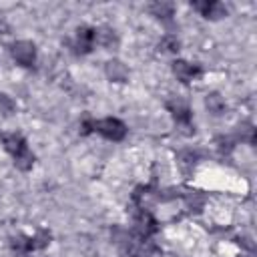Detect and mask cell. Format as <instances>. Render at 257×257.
<instances>
[{
    "label": "cell",
    "instance_id": "cell-8",
    "mask_svg": "<svg viewBox=\"0 0 257 257\" xmlns=\"http://www.w3.org/2000/svg\"><path fill=\"white\" fill-rule=\"evenodd\" d=\"M2 143H4L6 151H8V153H12L14 157H16V155H20L22 151H26V149H28V147H26V143H24V139H22L20 135H16V133L4 135V137H2Z\"/></svg>",
    "mask_w": 257,
    "mask_h": 257
},
{
    "label": "cell",
    "instance_id": "cell-2",
    "mask_svg": "<svg viewBox=\"0 0 257 257\" xmlns=\"http://www.w3.org/2000/svg\"><path fill=\"white\" fill-rule=\"evenodd\" d=\"M10 52H12V58H14L18 64H22V66H30V64L34 62V58H36V48H34V44L28 42V40H18V42H14L12 48H10Z\"/></svg>",
    "mask_w": 257,
    "mask_h": 257
},
{
    "label": "cell",
    "instance_id": "cell-3",
    "mask_svg": "<svg viewBox=\"0 0 257 257\" xmlns=\"http://www.w3.org/2000/svg\"><path fill=\"white\" fill-rule=\"evenodd\" d=\"M169 110L173 112V116H175V118H177L181 124L191 126V114H189V106H187V102H185L183 98H179V96L171 98V100H169Z\"/></svg>",
    "mask_w": 257,
    "mask_h": 257
},
{
    "label": "cell",
    "instance_id": "cell-14",
    "mask_svg": "<svg viewBox=\"0 0 257 257\" xmlns=\"http://www.w3.org/2000/svg\"><path fill=\"white\" fill-rule=\"evenodd\" d=\"M48 241H50V235H48L46 231L36 233L34 237H30V251H32V249H42V247H46Z\"/></svg>",
    "mask_w": 257,
    "mask_h": 257
},
{
    "label": "cell",
    "instance_id": "cell-11",
    "mask_svg": "<svg viewBox=\"0 0 257 257\" xmlns=\"http://www.w3.org/2000/svg\"><path fill=\"white\" fill-rule=\"evenodd\" d=\"M96 40H98L104 48H112V46H116V34H114L112 30H108V28H102L100 32H96Z\"/></svg>",
    "mask_w": 257,
    "mask_h": 257
},
{
    "label": "cell",
    "instance_id": "cell-9",
    "mask_svg": "<svg viewBox=\"0 0 257 257\" xmlns=\"http://www.w3.org/2000/svg\"><path fill=\"white\" fill-rule=\"evenodd\" d=\"M137 225H139V231L143 233V235H149V233H155L159 227H157V221L151 217V213L149 211H141L139 215H137Z\"/></svg>",
    "mask_w": 257,
    "mask_h": 257
},
{
    "label": "cell",
    "instance_id": "cell-13",
    "mask_svg": "<svg viewBox=\"0 0 257 257\" xmlns=\"http://www.w3.org/2000/svg\"><path fill=\"white\" fill-rule=\"evenodd\" d=\"M151 10H153V14L159 16V18H169V16H173V4H167V2H157V4L151 6Z\"/></svg>",
    "mask_w": 257,
    "mask_h": 257
},
{
    "label": "cell",
    "instance_id": "cell-10",
    "mask_svg": "<svg viewBox=\"0 0 257 257\" xmlns=\"http://www.w3.org/2000/svg\"><path fill=\"white\" fill-rule=\"evenodd\" d=\"M205 106L209 108V112L221 114V112L225 110V100H223V96H221L219 92H211V94H207V98H205Z\"/></svg>",
    "mask_w": 257,
    "mask_h": 257
},
{
    "label": "cell",
    "instance_id": "cell-16",
    "mask_svg": "<svg viewBox=\"0 0 257 257\" xmlns=\"http://www.w3.org/2000/svg\"><path fill=\"white\" fill-rule=\"evenodd\" d=\"M161 50H165V52H177L179 50V40H177V36H165L163 40H161Z\"/></svg>",
    "mask_w": 257,
    "mask_h": 257
},
{
    "label": "cell",
    "instance_id": "cell-12",
    "mask_svg": "<svg viewBox=\"0 0 257 257\" xmlns=\"http://www.w3.org/2000/svg\"><path fill=\"white\" fill-rule=\"evenodd\" d=\"M14 163H16V167H18L20 171H28V169H32L34 157H32V153L26 149V151H22L20 155H16V157H14Z\"/></svg>",
    "mask_w": 257,
    "mask_h": 257
},
{
    "label": "cell",
    "instance_id": "cell-4",
    "mask_svg": "<svg viewBox=\"0 0 257 257\" xmlns=\"http://www.w3.org/2000/svg\"><path fill=\"white\" fill-rule=\"evenodd\" d=\"M195 8H197L205 18H211V20L221 18V16L227 14V8H225L221 2H197Z\"/></svg>",
    "mask_w": 257,
    "mask_h": 257
},
{
    "label": "cell",
    "instance_id": "cell-5",
    "mask_svg": "<svg viewBox=\"0 0 257 257\" xmlns=\"http://www.w3.org/2000/svg\"><path fill=\"white\" fill-rule=\"evenodd\" d=\"M173 72H175V76H177L179 80L189 82V80H193L201 70H199L197 66L189 64V62H185V60H175V62H173Z\"/></svg>",
    "mask_w": 257,
    "mask_h": 257
},
{
    "label": "cell",
    "instance_id": "cell-6",
    "mask_svg": "<svg viewBox=\"0 0 257 257\" xmlns=\"http://www.w3.org/2000/svg\"><path fill=\"white\" fill-rule=\"evenodd\" d=\"M94 42H96V30L86 28V26L78 28V34H76V48H78V52H88Z\"/></svg>",
    "mask_w": 257,
    "mask_h": 257
},
{
    "label": "cell",
    "instance_id": "cell-7",
    "mask_svg": "<svg viewBox=\"0 0 257 257\" xmlns=\"http://www.w3.org/2000/svg\"><path fill=\"white\" fill-rule=\"evenodd\" d=\"M104 70H106V76L110 80H114V82H122L128 76V70H126V66L120 60H108Z\"/></svg>",
    "mask_w": 257,
    "mask_h": 257
},
{
    "label": "cell",
    "instance_id": "cell-19",
    "mask_svg": "<svg viewBox=\"0 0 257 257\" xmlns=\"http://www.w3.org/2000/svg\"><path fill=\"white\" fill-rule=\"evenodd\" d=\"M135 257H143V255H135Z\"/></svg>",
    "mask_w": 257,
    "mask_h": 257
},
{
    "label": "cell",
    "instance_id": "cell-17",
    "mask_svg": "<svg viewBox=\"0 0 257 257\" xmlns=\"http://www.w3.org/2000/svg\"><path fill=\"white\" fill-rule=\"evenodd\" d=\"M10 245L18 253H26V251H30V237H14Z\"/></svg>",
    "mask_w": 257,
    "mask_h": 257
},
{
    "label": "cell",
    "instance_id": "cell-18",
    "mask_svg": "<svg viewBox=\"0 0 257 257\" xmlns=\"http://www.w3.org/2000/svg\"><path fill=\"white\" fill-rule=\"evenodd\" d=\"M241 131H239V137H241V141H247V143H255V128L251 126V124H243V126H239Z\"/></svg>",
    "mask_w": 257,
    "mask_h": 257
},
{
    "label": "cell",
    "instance_id": "cell-1",
    "mask_svg": "<svg viewBox=\"0 0 257 257\" xmlns=\"http://www.w3.org/2000/svg\"><path fill=\"white\" fill-rule=\"evenodd\" d=\"M94 128L108 141H120L126 135V126L118 118H102V120L94 122Z\"/></svg>",
    "mask_w": 257,
    "mask_h": 257
},
{
    "label": "cell",
    "instance_id": "cell-15",
    "mask_svg": "<svg viewBox=\"0 0 257 257\" xmlns=\"http://www.w3.org/2000/svg\"><path fill=\"white\" fill-rule=\"evenodd\" d=\"M14 108H16L14 100H12V98H10L8 94L0 92V114L8 116V114H12V112H14Z\"/></svg>",
    "mask_w": 257,
    "mask_h": 257
}]
</instances>
